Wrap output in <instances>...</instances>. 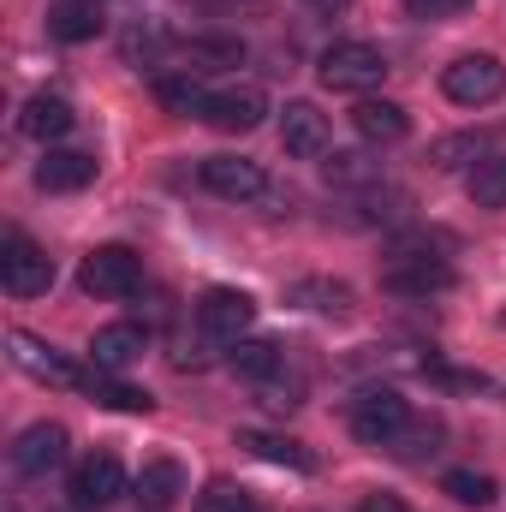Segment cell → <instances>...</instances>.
Here are the masks:
<instances>
[{
	"label": "cell",
	"instance_id": "30bf717a",
	"mask_svg": "<svg viewBox=\"0 0 506 512\" xmlns=\"http://www.w3.org/2000/svg\"><path fill=\"white\" fill-rule=\"evenodd\" d=\"M262 114H268V96H262L256 84L209 90V108H203V120H209L215 131H256L262 126Z\"/></svg>",
	"mask_w": 506,
	"mask_h": 512
},
{
	"label": "cell",
	"instance_id": "603a6c76",
	"mask_svg": "<svg viewBox=\"0 0 506 512\" xmlns=\"http://www.w3.org/2000/svg\"><path fill=\"white\" fill-rule=\"evenodd\" d=\"M48 36H54V42H90V36H102V18H96V6H84V0H66V6L48 12Z\"/></svg>",
	"mask_w": 506,
	"mask_h": 512
},
{
	"label": "cell",
	"instance_id": "d6a6232c",
	"mask_svg": "<svg viewBox=\"0 0 506 512\" xmlns=\"http://www.w3.org/2000/svg\"><path fill=\"white\" fill-rule=\"evenodd\" d=\"M310 6H322V12H334V6H346V0H310Z\"/></svg>",
	"mask_w": 506,
	"mask_h": 512
},
{
	"label": "cell",
	"instance_id": "3957f363",
	"mask_svg": "<svg viewBox=\"0 0 506 512\" xmlns=\"http://www.w3.org/2000/svg\"><path fill=\"white\" fill-rule=\"evenodd\" d=\"M387 78V54L376 42H334L322 54V84L328 90H346V96H364Z\"/></svg>",
	"mask_w": 506,
	"mask_h": 512
},
{
	"label": "cell",
	"instance_id": "4fadbf2b",
	"mask_svg": "<svg viewBox=\"0 0 506 512\" xmlns=\"http://www.w3.org/2000/svg\"><path fill=\"white\" fill-rule=\"evenodd\" d=\"M280 143H286V155H322L328 149V120H322V108L316 102H286V114H280Z\"/></svg>",
	"mask_w": 506,
	"mask_h": 512
},
{
	"label": "cell",
	"instance_id": "cb8c5ba5",
	"mask_svg": "<svg viewBox=\"0 0 506 512\" xmlns=\"http://www.w3.org/2000/svg\"><path fill=\"white\" fill-rule=\"evenodd\" d=\"M465 191H471L477 209H506V155H483V161L471 167Z\"/></svg>",
	"mask_w": 506,
	"mask_h": 512
},
{
	"label": "cell",
	"instance_id": "5b68a950",
	"mask_svg": "<svg viewBox=\"0 0 506 512\" xmlns=\"http://www.w3.org/2000/svg\"><path fill=\"white\" fill-rule=\"evenodd\" d=\"M251 322H256V298L239 292V286H209L203 304H197V328H203L215 346H239V340L251 334Z\"/></svg>",
	"mask_w": 506,
	"mask_h": 512
},
{
	"label": "cell",
	"instance_id": "f1b7e54d",
	"mask_svg": "<svg viewBox=\"0 0 506 512\" xmlns=\"http://www.w3.org/2000/svg\"><path fill=\"white\" fill-rule=\"evenodd\" d=\"M191 60H245V42H191Z\"/></svg>",
	"mask_w": 506,
	"mask_h": 512
},
{
	"label": "cell",
	"instance_id": "9a60e30c",
	"mask_svg": "<svg viewBox=\"0 0 506 512\" xmlns=\"http://www.w3.org/2000/svg\"><path fill=\"white\" fill-rule=\"evenodd\" d=\"M90 179H96V155H84V149H48L36 161V185L42 191H84Z\"/></svg>",
	"mask_w": 506,
	"mask_h": 512
},
{
	"label": "cell",
	"instance_id": "ba28073f",
	"mask_svg": "<svg viewBox=\"0 0 506 512\" xmlns=\"http://www.w3.org/2000/svg\"><path fill=\"white\" fill-rule=\"evenodd\" d=\"M66 429L60 423H30L18 441H12V471L18 477H54L60 465H66Z\"/></svg>",
	"mask_w": 506,
	"mask_h": 512
},
{
	"label": "cell",
	"instance_id": "7a4b0ae2",
	"mask_svg": "<svg viewBox=\"0 0 506 512\" xmlns=\"http://www.w3.org/2000/svg\"><path fill=\"white\" fill-rule=\"evenodd\" d=\"M346 423H352V435H358L364 447H393V441L405 435V423H411V405H405L399 387H364V393L352 399Z\"/></svg>",
	"mask_w": 506,
	"mask_h": 512
},
{
	"label": "cell",
	"instance_id": "277c9868",
	"mask_svg": "<svg viewBox=\"0 0 506 512\" xmlns=\"http://www.w3.org/2000/svg\"><path fill=\"white\" fill-rule=\"evenodd\" d=\"M441 90H447V102H459V108H489V102H501V90H506V66L495 54H459V60L441 72Z\"/></svg>",
	"mask_w": 506,
	"mask_h": 512
},
{
	"label": "cell",
	"instance_id": "ac0fdd59",
	"mask_svg": "<svg viewBox=\"0 0 506 512\" xmlns=\"http://www.w3.org/2000/svg\"><path fill=\"white\" fill-rule=\"evenodd\" d=\"M352 126H358L364 143H399V137L411 131V120H405V108H399V102H376V96H370V102H358V108H352Z\"/></svg>",
	"mask_w": 506,
	"mask_h": 512
},
{
	"label": "cell",
	"instance_id": "7402d4cb",
	"mask_svg": "<svg viewBox=\"0 0 506 512\" xmlns=\"http://www.w3.org/2000/svg\"><path fill=\"white\" fill-rule=\"evenodd\" d=\"M84 393H90L96 405H114V411H149V405H155L143 387H126L114 370H90V376H84Z\"/></svg>",
	"mask_w": 506,
	"mask_h": 512
},
{
	"label": "cell",
	"instance_id": "f546056e",
	"mask_svg": "<svg viewBox=\"0 0 506 512\" xmlns=\"http://www.w3.org/2000/svg\"><path fill=\"white\" fill-rule=\"evenodd\" d=\"M453 155H477V137H447V143H435V167H453Z\"/></svg>",
	"mask_w": 506,
	"mask_h": 512
},
{
	"label": "cell",
	"instance_id": "6da1fadb",
	"mask_svg": "<svg viewBox=\"0 0 506 512\" xmlns=\"http://www.w3.org/2000/svg\"><path fill=\"white\" fill-rule=\"evenodd\" d=\"M381 286L399 298H429V292L453 286V268H447V256L429 251V239H399L381 262Z\"/></svg>",
	"mask_w": 506,
	"mask_h": 512
},
{
	"label": "cell",
	"instance_id": "ffe728a7",
	"mask_svg": "<svg viewBox=\"0 0 506 512\" xmlns=\"http://www.w3.org/2000/svg\"><path fill=\"white\" fill-rule=\"evenodd\" d=\"M185 495V471L173 465V459H149L143 471H137V501L143 507H173Z\"/></svg>",
	"mask_w": 506,
	"mask_h": 512
},
{
	"label": "cell",
	"instance_id": "d6986e66",
	"mask_svg": "<svg viewBox=\"0 0 506 512\" xmlns=\"http://www.w3.org/2000/svg\"><path fill=\"white\" fill-rule=\"evenodd\" d=\"M233 370L251 387H268V382L286 376V352H280L274 340H239V346H233Z\"/></svg>",
	"mask_w": 506,
	"mask_h": 512
},
{
	"label": "cell",
	"instance_id": "484cf974",
	"mask_svg": "<svg viewBox=\"0 0 506 512\" xmlns=\"http://www.w3.org/2000/svg\"><path fill=\"white\" fill-rule=\"evenodd\" d=\"M441 489H447L459 507H495V477H489V471H447Z\"/></svg>",
	"mask_w": 506,
	"mask_h": 512
},
{
	"label": "cell",
	"instance_id": "5bb4252c",
	"mask_svg": "<svg viewBox=\"0 0 506 512\" xmlns=\"http://www.w3.org/2000/svg\"><path fill=\"white\" fill-rule=\"evenodd\" d=\"M143 352H149V334L131 328V322H114V328H102V334L90 340V364H96V370H114V376L131 370Z\"/></svg>",
	"mask_w": 506,
	"mask_h": 512
},
{
	"label": "cell",
	"instance_id": "83f0119b",
	"mask_svg": "<svg viewBox=\"0 0 506 512\" xmlns=\"http://www.w3.org/2000/svg\"><path fill=\"white\" fill-rule=\"evenodd\" d=\"M322 173H328V185H376V167H370V155H334Z\"/></svg>",
	"mask_w": 506,
	"mask_h": 512
},
{
	"label": "cell",
	"instance_id": "8fae6325",
	"mask_svg": "<svg viewBox=\"0 0 506 512\" xmlns=\"http://www.w3.org/2000/svg\"><path fill=\"white\" fill-rule=\"evenodd\" d=\"M6 346H12V364H18L24 376H36V382H48V387H84V376H78L54 346H42L36 334L12 328V334H6Z\"/></svg>",
	"mask_w": 506,
	"mask_h": 512
},
{
	"label": "cell",
	"instance_id": "44dd1931",
	"mask_svg": "<svg viewBox=\"0 0 506 512\" xmlns=\"http://www.w3.org/2000/svg\"><path fill=\"white\" fill-rule=\"evenodd\" d=\"M155 102H161L167 114H197V120H203V108H209V90H203V78H191V72H173V78H155Z\"/></svg>",
	"mask_w": 506,
	"mask_h": 512
},
{
	"label": "cell",
	"instance_id": "52a82bcc",
	"mask_svg": "<svg viewBox=\"0 0 506 512\" xmlns=\"http://www.w3.org/2000/svg\"><path fill=\"white\" fill-rule=\"evenodd\" d=\"M0 286H6L12 298H42V292L54 286L48 251H36L24 233H6V245H0Z\"/></svg>",
	"mask_w": 506,
	"mask_h": 512
},
{
	"label": "cell",
	"instance_id": "7c38bea8",
	"mask_svg": "<svg viewBox=\"0 0 506 512\" xmlns=\"http://www.w3.org/2000/svg\"><path fill=\"white\" fill-rule=\"evenodd\" d=\"M120 495H126V465L114 453H96L72 471V501L78 507H114Z\"/></svg>",
	"mask_w": 506,
	"mask_h": 512
},
{
	"label": "cell",
	"instance_id": "e0dca14e",
	"mask_svg": "<svg viewBox=\"0 0 506 512\" xmlns=\"http://www.w3.org/2000/svg\"><path fill=\"white\" fill-rule=\"evenodd\" d=\"M286 304H298V310H316V316H346L352 310V286L346 280H292L286 286Z\"/></svg>",
	"mask_w": 506,
	"mask_h": 512
},
{
	"label": "cell",
	"instance_id": "1f68e13d",
	"mask_svg": "<svg viewBox=\"0 0 506 512\" xmlns=\"http://www.w3.org/2000/svg\"><path fill=\"white\" fill-rule=\"evenodd\" d=\"M358 512H405V501H399V495H370Z\"/></svg>",
	"mask_w": 506,
	"mask_h": 512
},
{
	"label": "cell",
	"instance_id": "2e32d148",
	"mask_svg": "<svg viewBox=\"0 0 506 512\" xmlns=\"http://www.w3.org/2000/svg\"><path fill=\"white\" fill-rule=\"evenodd\" d=\"M18 131L36 137V143H60V137L72 131V102H66V96H30Z\"/></svg>",
	"mask_w": 506,
	"mask_h": 512
},
{
	"label": "cell",
	"instance_id": "9c48e42d",
	"mask_svg": "<svg viewBox=\"0 0 506 512\" xmlns=\"http://www.w3.org/2000/svg\"><path fill=\"white\" fill-rule=\"evenodd\" d=\"M203 191H215V197H227V203H251L268 191V173L245 161V155H209L203 161Z\"/></svg>",
	"mask_w": 506,
	"mask_h": 512
},
{
	"label": "cell",
	"instance_id": "8992f818",
	"mask_svg": "<svg viewBox=\"0 0 506 512\" xmlns=\"http://www.w3.org/2000/svg\"><path fill=\"white\" fill-rule=\"evenodd\" d=\"M78 286H84L90 298H131V292L143 286V262H137L126 245H102V251L84 256Z\"/></svg>",
	"mask_w": 506,
	"mask_h": 512
},
{
	"label": "cell",
	"instance_id": "4316f807",
	"mask_svg": "<svg viewBox=\"0 0 506 512\" xmlns=\"http://www.w3.org/2000/svg\"><path fill=\"white\" fill-rule=\"evenodd\" d=\"M197 512H256V501L245 489H233V483H209L197 495Z\"/></svg>",
	"mask_w": 506,
	"mask_h": 512
},
{
	"label": "cell",
	"instance_id": "4dcf8cb0",
	"mask_svg": "<svg viewBox=\"0 0 506 512\" xmlns=\"http://www.w3.org/2000/svg\"><path fill=\"white\" fill-rule=\"evenodd\" d=\"M405 6H411L417 18H447V12H465L471 0H405Z\"/></svg>",
	"mask_w": 506,
	"mask_h": 512
},
{
	"label": "cell",
	"instance_id": "d4e9b609",
	"mask_svg": "<svg viewBox=\"0 0 506 512\" xmlns=\"http://www.w3.org/2000/svg\"><path fill=\"white\" fill-rule=\"evenodd\" d=\"M239 447H251L256 459H268V465H286V471H310L316 459L298 447V441H286V435H262V429H245L239 435Z\"/></svg>",
	"mask_w": 506,
	"mask_h": 512
}]
</instances>
